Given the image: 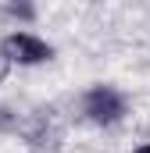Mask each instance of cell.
Wrapping results in <instances>:
<instances>
[{
	"instance_id": "6da1fadb",
	"label": "cell",
	"mask_w": 150,
	"mask_h": 153,
	"mask_svg": "<svg viewBox=\"0 0 150 153\" xmlns=\"http://www.w3.org/2000/svg\"><path fill=\"white\" fill-rule=\"evenodd\" d=\"M125 111H129V100H125V93L114 89V85H89V89L82 93V114H86V121H93V125H100V128L118 125V121L125 117Z\"/></svg>"
},
{
	"instance_id": "7a4b0ae2",
	"label": "cell",
	"mask_w": 150,
	"mask_h": 153,
	"mask_svg": "<svg viewBox=\"0 0 150 153\" xmlns=\"http://www.w3.org/2000/svg\"><path fill=\"white\" fill-rule=\"evenodd\" d=\"M0 50L7 53L11 64H22V68H32V64H46L54 57V46L46 39H39L36 32H11V36L0 39Z\"/></svg>"
},
{
	"instance_id": "3957f363",
	"label": "cell",
	"mask_w": 150,
	"mask_h": 153,
	"mask_svg": "<svg viewBox=\"0 0 150 153\" xmlns=\"http://www.w3.org/2000/svg\"><path fill=\"white\" fill-rule=\"evenodd\" d=\"M7 14H14V18H22V22H32V18H36V11H32L29 0H7Z\"/></svg>"
},
{
	"instance_id": "277c9868",
	"label": "cell",
	"mask_w": 150,
	"mask_h": 153,
	"mask_svg": "<svg viewBox=\"0 0 150 153\" xmlns=\"http://www.w3.org/2000/svg\"><path fill=\"white\" fill-rule=\"evenodd\" d=\"M7 71H11V61H7V53H4V50H0V82H4V78H7Z\"/></svg>"
},
{
	"instance_id": "5b68a950",
	"label": "cell",
	"mask_w": 150,
	"mask_h": 153,
	"mask_svg": "<svg viewBox=\"0 0 150 153\" xmlns=\"http://www.w3.org/2000/svg\"><path fill=\"white\" fill-rule=\"evenodd\" d=\"M132 153H150V143H147V146H136Z\"/></svg>"
}]
</instances>
